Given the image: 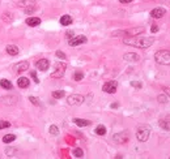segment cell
Returning a JSON list of instances; mask_svg holds the SVG:
<instances>
[{
  "label": "cell",
  "instance_id": "1",
  "mask_svg": "<svg viewBox=\"0 0 170 159\" xmlns=\"http://www.w3.org/2000/svg\"><path fill=\"white\" fill-rule=\"evenodd\" d=\"M123 43L126 46L136 47V48H148L155 43V39L151 37H139V35H133V37L123 38Z\"/></svg>",
  "mask_w": 170,
  "mask_h": 159
},
{
  "label": "cell",
  "instance_id": "6",
  "mask_svg": "<svg viewBox=\"0 0 170 159\" xmlns=\"http://www.w3.org/2000/svg\"><path fill=\"white\" fill-rule=\"evenodd\" d=\"M117 89H118V82L117 81H107V82L104 83V86H102V90L107 94H115Z\"/></svg>",
  "mask_w": 170,
  "mask_h": 159
},
{
  "label": "cell",
  "instance_id": "22",
  "mask_svg": "<svg viewBox=\"0 0 170 159\" xmlns=\"http://www.w3.org/2000/svg\"><path fill=\"white\" fill-rule=\"evenodd\" d=\"M94 132H96V134H98V136H105L106 134V126L105 125H98Z\"/></svg>",
  "mask_w": 170,
  "mask_h": 159
},
{
  "label": "cell",
  "instance_id": "29",
  "mask_svg": "<svg viewBox=\"0 0 170 159\" xmlns=\"http://www.w3.org/2000/svg\"><path fill=\"white\" fill-rule=\"evenodd\" d=\"M12 17H13V16H12V13H9V12H5V13L3 14V20L4 21H7V22H11Z\"/></svg>",
  "mask_w": 170,
  "mask_h": 159
},
{
  "label": "cell",
  "instance_id": "36",
  "mask_svg": "<svg viewBox=\"0 0 170 159\" xmlns=\"http://www.w3.org/2000/svg\"><path fill=\"white\" fill-rule=\"evenodd\" d=\"M131 86H133V87H137V89H140V87H141V82H137V81H131Z\"/></svg>",
  "mask_w": 170,
  "mask_h": 159
},
{
  "label": "cell",
  "instance_id": "16",
  "mask_svg": "<svg viewBox=\"0 0 170 159\" xmlns=\"http://www.w3.org/2000/svg\"><path fill=\"white\" fill-rule=\"evenodd\" d=\"M5 51H7L8 55H11V56H16V55L20 54L18 47H17V46H13V45H8V46L5 47Z\"/></svg>",
  "mask_w": 170,
  "mask_h": 159
},
{
  "label": "cell",
  "instance_id": "10",
  "mask_svg": "<svg viewBox=\"0 0 170 159\" xmlns=\"http://www.w3.org/2000/svg\"><path fill=\"white\" fill-rule=\"evenodd\" d=\"M35 67H37L39 70H42V72H46L50 67V61L47 60V59H39V60L35 63Z\"/></svg>",
  "mask_w": 170,
  "mask_h": 159
},
{
  "label": "cell",
  "instance_id": "33",
  "mask_svg": "<svg viewBox=\"0 0 170 159\" xmlns=\"http://www.w3.org/2000/svg\"><path fill=\"white\" fill-rule=\"evenodd\" d=\"M30 76L33 77V80H34V82H35V83H39V78H38L37 73H35L34 70H31V72H30Z\"/></svg>",
  "mask_w": 170,
  "mask_h": 159
},
{
  "label": "cell",
  "instance_id": "27",
  "mask_svg": "<svg viewBox=\"0 0 170 159\" xmlns=\"http://www.w3.org/2000/svg\"><path fill=\"white\" fill-rule=\"evenodd\" d=\"M159 124H160L161 128L165 129V130H169V129H170V125L168 124V121H166V120H160V121H159Z\"/></svg>",
  "mask_w": 170,
  "mask_h": 159
},
{
  "label": "cell",
  "instance_id": "9",
  "mask_svg": "<svg viewBox=\"0 0 170 159\" xmlns=\"http://www.w3.org/2000/svg\"><path fill=\"white\" fill-rule=\"evenodd\" d=\"M29 69V61H20L13 67V70L16 73H22Z\"/></svg>",
  "mask_w": 170,
  "mask_h": 159
},
{
  "label": "cell",
  "instance_id": "23",
  "mask_svg": "<svg viewBox=\"0 0 170 159\" xmlns=\"http://www.w3.org/2000/svg\"><path fill=\"white\" fill-rule=\"evenodd\" d=\"M64 95H66V93L63 90H55V91H53V98L54 99H62Z\"/></svg>",
  "mask_w": 170,
  "mask_h": 159
},
{
  "label": "cell",
  "instance_id": "31",
  "mask_svg": "<svg viewBox=\"0 0 170 159\" xmlns=\"http://www.w3.org/2000/svg\"><path fill=\"white\" fill-rule=\"evenodd\" d=\"M29 101L31 102V104H34V106H41V102H39V99L35 98V97H29Z\"/></svg>",
  "mask_w": 170,
  "mask_h": 159
},
{
  "label": "cell",
  "instance_id": "12",
  "mask_svg": "<svg viewBox=\"0 0 170 159\" xmlns=\"http://www.w3.org/2000/svg\"><path fill=\"white\" fill-rule=\"evenodd\" d=\"M123 59L126 61H128V63H137L140 60V56L137 54H135V52H127V54L123 55Z\"/></svg>",
  "mask_w": 170,
  "mask_h": 159
},
{
  "label": "cell",
  "instance_id": "42",
  "mask_svg": "<svg viewBox=\"0 0 170 159\" xmlns=\"http://www.w3.org/2000/svg\"><path fill=\"white\" fill-rule=\"evenodd\" d=\"M165 120H166L168 123H170V114L168 115V116H166V117H165Z\"/></svg>",
  "mask_w": 170,
  "mask_h": 159
},
{
  "label": "cell",
  "instance_id": "28",
  "mask_svg": "<svg viewBox=\"0 0 170 159\" xmlns=\"http://www.w3.org/2000/svg\"><path fill=\"white\" fill-rule=\"evenodd\" d=\"M50 133L53 134V136H58L59 134V128L56 125H51L50 126Z\"/></svg>",
  "mask_w": 170,
  "mask_h": 159
},
{
  "label": "cell",
  "instance_id": "19",
  "mask_svg": "<svg viewBox=\"0 0 170 159\" xmlns=\"http://www.w3.org/2000/svg\"><path fill=\"white\" fill-rule=\"evenodd\" d=\"M73 123L77 126H82V128H84V126H89L92 124V121L86 120V119H73Z\"/></svg>",
  "mask_w": 170,
  "mask_h": 159
},
{
  "label": "cell",
  "instance_id": "11",
  "mask_svg": "<svg viewBox=\"0 0 170 159\" xmlns=\"http://www.w3.org/2000/svg\"><path fill=\"white\" fill-rule=\"evenodd\" d=\"M3 104H7V106H13L17 103V98L13 97V95H5V97H2L0 98Z\"/></svg>",
  "mask_w": 170,
  "mask_h": 159
},
{
  "label": "cell",
  "instance_id": "8",
  "mask_svg": "<svg viewBox=\"0 0 170 159\" xmlns=\"http://www.w3.org/2000/svg\"><path fill=\"white\" fill-rule=\"evenodd\" d=\"M88 41V38L85 35H77V37H73L68 41V45L72 46V47H76V46H80V45H84Z\"/></svg>",
  "mask_w": 170,
  "mask_h": 159
},
{
  "label": "cell",
  "instance_id": "21",
  "mask_svg": "<svg viewBox=\"0 0 170 159\" xmlns=\"http://www.w3.org/2000/svg\"><path fill=\"white\" fill-rule=\"evenodd\" d=\"M14 140H16L14 134H5V136L3 137V142H4V144H11V142H13Z\"/></svg>",
  "mask_w": 170,
  "mask_h": 159
},
{
  "label": "cell",
  "instance_id": "5",
  "mask_svg": "<svg viewBox=\"0 0 170 159\" xmlns=\"http://www.w3.org/2000/svg\"><path fill=\"white\" fill-rule=\"evenodd\" d=\"M85 102V98L80 94H71L67 97V103L69 106H80Z\"/></svg>",
  "mask_w": 170,
  "mask_h": 159
},
{
  "label": "cell",
  "instance_id": "41",
  "mask_svg": "<svg viewBox=\"0 0 170 159\" xmlns=\"http://www.w3.org/2000/svg\"><path fill=\"white\" fill-rule=\"evenodd\" d=\"M164 90H165V94H168L170 97V89H168V87H166V89H164Z\"/></svg>",
  "mask_w": 170,
  "mask_h": 159
},
{
  "label": "cell",
  "instance_id": "25",
  "mask_svg": "<svg viewBox=\"0 0 170 159\" xmlns=\"http://www.w3.org/2000/svg\"><path fill=\"white\" fill-rule=\"evenodd\" d=\"M16 153H17V149H14V148H5V154L8 157H13V155H16Z\"/></svg>",
  "mask_w": 170,
  "mask_h": 159
},
{
  "label": "cell",
  "instance_id": "40",
  "mask_svg": "<svg viewBox=\"0 0 170 159\" xmlns=\"http://www.w3.org/2000/svg\"><path fill=\"white\" fill-rule=\"evenodd\" d=\"M118 106H119V104H118V103H113V104L111 106H110V107H111V108H117V107Z\"/></svg>",
  "mask_w": 170,
  "mask_h": 159
},
{
  "label": "cell",
  "instance_id": "15",
  "mask_svg": "<svg viewBox=\"0 0 170 159\" xmlns=\"http://www.w3.org/2000/svg\"><path fill=\"white\" fill-rule=\"evenodd\" d=\"M26 25L30 27H35L38 25H41V18L39 17H29L26 18Z\"/></svg>",
  "mask_w": 170,
  "mask_h": 159
},
{
  "label": "cell",
  "instance_id": "7",
  "mask_svg": "<svg viewBox=\"0 0 170 159\" xmlns=\"http://www.w3.org/2000/svg\"><path fill=\"white\" fill-rule=\"evenodd\" d=\"M113 140L115 141L117 144L123 145V144H127L128 140H130V137H128V133H127V132H119V133L114 134Z\"/></svg>",
  "mask_w": 170,
  "mask_h": 159
},
{
  "label": "cell",
  "instance_id": "37",
  "mask_svg": "<svg viewBox=\"0 0 170 159\" xmlns=\"http://www.w3.org/2000/svg\"><path fill=\"white\" fill-rule=\"evenodd\" d=\"M66 37H67V39H71V38H73V31H72V30H69V31H67V34H66Z\"/></svg>",
  "mask_w": 170,
  "mask_h": 159
},
{
  "label": "cell",
  "instance_id": "18",
  "mask_svg": "<svg viewBox=\"0 0 170 159\" xmlns=\"http://www.w3.org/2000/svg\"><path fill=\"white\" fill-rule=\"evenodd\" d=\"M72 22H73V18L71 17L69 14H64V16H62L60 17V23L63 26H69Z\"/></svg>",
  "mask_w": 170,
  "mask_h": 159
},
{
  "label": "cell",
  "instance_id": "17",
  "mask_svg": "<svg viewBox=\"0 0 170 159\" xmlns=\"http://www.w3.org/2000/svg\"><path fill=\"white\" fill-rule=\"evenodd\" d=\"M17 85H18V87H21V89H26V87L30 85V81L27 77H20L17 80Z\"/></svg>",
  "mask_w": 170,
  "mask_h": 159
},
{
  "label": "cell",
  "instance_id": "38",
  "mask_svg": "<svg viewBox=\"0 0 170 159\" xmlns=\"http://www.w3.org/2000/svg\"><path fill=\"white\" fill-rule=\"evenodd\" d=\"M151 31H152V33H157V31H159V26L153 25V26H152V29H151Z\"/></svg>",
  "mask_w": 170,
  "mask_h": 159
},
{
  "label": "cell",
  "instance_id": "30",
  "mask_svg": "<svg viewBox=\"0 0 170 159\" xmlns=\"http://www.w3.org/2000/svg\"><path fill=\"white\" fill-rule=\"evenodd\" d=\"M9 126H11V123L9 121L0 120V129H5V128H9Z\"/></svg>",
  "mask_w": 170,
  "mask_h": 159
},
{
  "label": "cell",
  "instance_id": "2",
  "mask_svg": "<svg viewBox=\"0 0 170 159\" xmlns=\"http://www.w3.org/2000/svg\"><path fill=\"white\" fill-rule=\"evenodd\" d=\"M155 60L160 65H169L170 67V51L169 50H160L155 54Z\"/></svg>",
  "mask_w": 170,
  "mask_h": 159
},
{
  "label": "cell",
  "instance_id": "26",
  "mask_svg": "<svg viewBox=\"0 0 170 159\" xmlns=\"http://www.w3.org/2000/svg\"><path fill=\"white\" fill-rule=\"evenodd\" d=\"M73 155L76 157V158H82V157H84V151H82V149L76 148V149L73 150Z\"/></svg>",
  "mask_w": 170,
  "mask_h": 159
},
{
  "label": "cell",
  "instance_id": "4",
  "mask_svg": "<svg viewBox=\"0 0 170 159\" xmlns=\"http://www.w3.org/2000/svg\"><path fill=\"white\" fill-rule=\"evenodd\" d=\"M66 69H67V64L64 61H59L55 64L54 67V72L51 73V77L53 78H62L66 73Z\"/></svg>",
  "mask_w": 170,
  "mask_h": 159
},
{
  "label": "cell",
  "instance_id": "14",
  "mask_svg": "<svg viewBox=\"0 0 170 159\" xmlns=\"http://www.w3.org/2000/svg\"><path fill=\"white\" fill-rule=\"evenodd\" d=\"M35 0H18L17 5L21 8H29V7H35Z\"/></svg>",
  "mask_w": 170,
  "mask_h": 159
},
{
  "label": "cell",
  "instance_id": "13",
  "mask_svg": "<svg viewBox=\"0 0 170 159\" xmlns=\"http://www.w3.org/2000/svg\"><path fill=\"white\" fill-rule=\"evenodd\" d=\"M166 14V9L165 8H155L152 12H151V17L152 18H161Z\"/></svg>",
  "mask_w": 170,
  "mask_h": 159
},
{
  "label": "cell",
  "instance_id": "3",
  "mask_svg": "<svg viewBox=\"0 0 170 159\" xmlns=\"http://www.w3.org/2000/svg\"><path fill=\"white\" fill-rule=\"evenodd\" d=\"M151 136V126L149 125H141L137 128L136 132V138L139 142H147Z\"/></svg>",
  "mask_w": 170,
  "mask_h": 159
},
{
  "label": "cell",
  "instance_id": "20",
  "mask_svg": "<svg viewBox=\"0 0 170 159\" xmlns=\"http://www.w3.org/2000/svg\"><path fill=\"white\" fill-rule=\"evenodd\" d=\"M0 86L3 87L4 90H12V87H13V85H12V82L9 81V80H0Z\"/></svg>",
  "mask_w": 170,
  "mask_h": 159
},
{
  "label": "cell",
  "instance_id": "32",
  "mask_svg": "<svg viewBox=\"0 0 170 159\" xmlns=\"http://www.w3.org/2000/svg\"><path fill=\"white\" fill-rule=\"evenodd\" d=\"M55 55H56L59 59H62V60H66V54L62 52V51H56V52H55Z\"/></svg>",
  "mask_w": 170,
  "mask_h": 159
},
{
  "label": "cell",
  "instance_id": "24",
  "mask_svg": "<svg viewBox=\"0 0 170 159\" xmlns=\"http://www.w3.org/2000/svg\"><path fill=\"white\" fill-rule=\"evenodd\" d=\"M84 78V73L81 72V70H76L73 74V80L75 81H81V80Z\"/></svg>",
  "mask_w": 170,
  "mask_h": 159
},
{
  "label": "cell",
  "instance_id": "35",
  "mask_svg": "<svg viewBox=\"0 0 170 159\" xmlns=\"http://www.w3.org/2000/svg\"><path fill=\"white\" fill-rule=\"evenodd\" d=\"M35 9H37V8H35V7H29V8H25V13H26V14H31V13H33V12H35Z\"/></svg>",
  "mask_w": 170,
  "mask_h": 159
},
{
  "label": "cell",
  "instance_id": "39",
  "mask_svg": "<svg viewBox=\"0 0 170 159\" xmlns=\"http://www.w3.org/2000/svg\"><path fill=\"white\" fill-rule=\"evenodd\" d=\"M131 2H132V0H119V3H122V4H128Z\"/></svg>",
  "mask_w": 170,
  "mask_h": 159
},
{
  "label": "cell",
  "instance_id": "34",
  "mask_svg": "<svg viewBox=\"0 0 170 159\" xmlns=\"http://www.w3.org/2000/svg\"><path fill=\"white\" fill-rule=\"evenodd\" d=\"M157 99H159L160 103H166L168 97H166V94H165V95H159V98H157Z\"/></svg>",
  "mask_w": 170,
  "mask_h": 159
}]
</instances>
